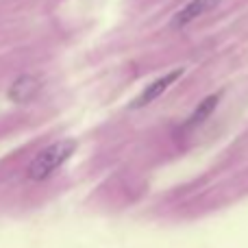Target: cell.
<instances>
[{
	"label": "cell",
	"instance_id": "cell-3",
	"mask_svg": "<svg viewBox=\"0 0 248 248\" xmlns=\"http://www.w3.org/2000/svg\"><path fill=\"white\" fill-rule=\"evenodd\" d=\"M39 90H42V78L35 77V74H22V77H17L9 85L7 96L11 103L24 105V103H31L39 94Z\"/></svg>",
	"mask_w": 248,
	"mask_h": 248
},
{
	"label": "cell",
	"instance_id": "cell-2",
	"mask_svg": "<svg viewBox=\"0 0 248 248\" xmlns=\"http://www.w3.org/2000/svg\"><path fill=\"white\" fill-rule=\"evenodd\" d=\"M185 74V70L183 68H176V70H172V72H168V74H163V77H159V78H155L153 83H148V85L141 90V94L140 96H135V100H133L131 105H128V109H144V107H148L150 103H155L157 98H161L163 94H166L168 90H170L172 85H174L176 81H179L181 77Z\"/></svg>",
	"mask_w": 248,
	"mask_h": 248
},
{
	"label": "cell",
	"instance_id": "cell-1",
	"mask_svg": "<svg viewBox=\"0 0 248 248\" xmlns=\"http://www.w3.org/2000/svg\"><path fill=\"white\" fill-rule=\"evenodd\" d=\"M77 153V140H57L52 144H48L46 148H42L35 159L26 168V179L31 183H44L48 181L55 172H59L65 163L72 159V155Z\"/></svg>",
	"mask_w": 248,
	"mask_h": 248
},
{
	"label": "cell",
	"instance_id": "cell-5",
	"mask_svg": "<svg viewBox=\"0 0 248 248\" xmlns=\"http://www.w3.org/2000/svg\"><path fill=\"white\" fill-rule=\"evenodd\" d=\"M220 92L218 94H211V96H207L205 100H201L198 103V107L194 109V113L185 120L183 124V128H194V126H198V124H202L205 120H209V116L216 111V107H218V103H220Z\"/></svg>",
	"mask_w": 248,
	"mask_h": 248
},
{
	"label": "cell",
	"instance_id": "cell-4",
	"mask_svg": "<svg viewBox=\"0 0 248 248\" xmlns=\"http://www.w3.org/2000/svg\"><path fill=\"white\" fill-rule=\"evenodd\" d=\"M220 2H222V0H189V2L185 4L183 9H179L176 16L172 17V29H183V26L192 24L194 20L202 17L205 13L214 11Z\"/></svg>",
	"mask_w": 248,
	"mask_h": 248
}]
</instances>
